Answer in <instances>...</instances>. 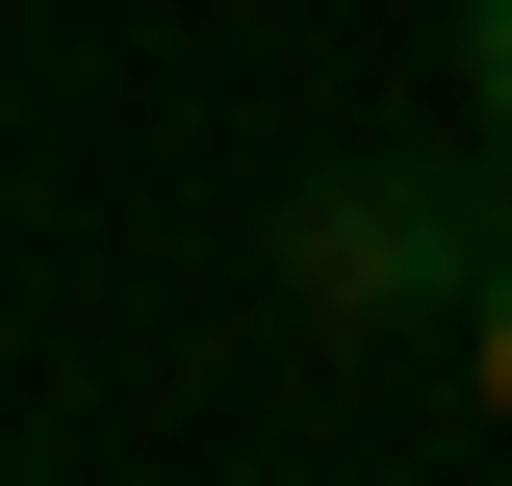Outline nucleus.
Listing matches in <instances>:
<instances>
[{
	"label": "nucleus",
	"mask_w": 512,
	"mask_h": 486,
	"mask_svg": "<svg viewBox=\"0 0 512 486\" xmlns=\"http://www.w3.org/2000/svg\"><path fill=\"white\" fill-rule=\"evenodd\" d=\"M282 282L308 307H487V231H461V180H308Z\"/></svg>",
	"instance_id": "nucleus-1"
},
{
	"label": "nucleus",
	"mask_w": 512,
	"mask_h": 486,
	"mask_svg": "<svg viewBox=\"0 0 512 486\" xmlns=\"http://www.w3.org/2000/svg\"><path fill=\"white\" fill-rule=\"evenodd\" d=\"M461 103H487V154H512V0H461Z\"/></svg>",
	"instance_id": "nucleus-2"
},
{
	"label": "nucleus",
	"mask_w": 512,
	"mask_h": 486,
	"mask_svg": "<svg viewBox=\"0 0 512 486\" xmlns=\"http://www.w3.org/2000/svg\"><path fill=\"white\" fill-rule=\"evenodd\" d=\"M461 384H487V410H512V256H487V307H461Z\"/></svg>",
	"instance_id": "nucleus-3"
}]
</instances>
